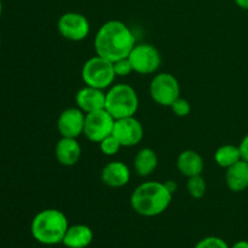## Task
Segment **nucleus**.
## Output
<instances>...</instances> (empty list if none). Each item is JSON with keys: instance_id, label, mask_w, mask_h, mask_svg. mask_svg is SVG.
I'll use <instances>...</instances> for the list:
<instances>
[{"instance_id": "24", "label": "nucleus", "mask_w": 248, "mask_h": 248, "mask_svg": "<svg viewBox=\"0 0 248 248\" xmlns=\"http://www.w3.org/2000/svg\"><path fill=\"white\" fill-rule=\"evenodd\" d=\"M114 72H115L116 77H127L131 73L133 72L132 64H131L128 57L126 58H120L118 61H114L113 62Z\"/></svg>"}, {"instance_id": "26", "label": "nucleus", "mask_w": 248, "mask_h": 248, "mask_svg": "<svg viewBox=\"0 0 248 248\" xmlns=\"http://www.w3.org/2000/svg\"><path fill=\"white\" fill-rule=\"evenodd\" d=\"M165 186H166V188L169 189V191L171 194H174L177 191V189H178V186H177L176 182L173 181H166L165 182Z\"/></svg>"}, {"instance_id": "23", "label": "nucleus", "mask_w": 248, "mask_h": 248, "mask_svg": "<svg viewBox=\"0 0 248 248\" xmlns=\"http://www.w3.org/2000/svg\"><path fill=\"white\" fill-rule=\"evenodd\" d=\"M171 109L177 116L179 118H186L190 114L191 111V106L189 103V101H186V98H182V97H178L173 103L171 104Z\"/></svg>"}, {"instance_id": "3", "label": "nucleus", "mask_w": 248, "mask_h": 248, "mask_svg": "<svg viewBox=\"0 0 248 248\" xmlns=\"http://www.w3.org/2000/svg\"><path fill=\"white\" fill-rule=\"evenodd\" d=\"M68 228V218L62 211L47 208L34 216L31 224V232L34 240L39 244L52 246L62 244Z\"/></svg>"}, {"instance_id": "9", "label": "nucleus", "mask_w": 248, "mask_h": 248, "mask_svg": "<svg viewBox=\"0 0 248 248\" xmlns=\"http://www.w3.org/2000/svg\"><path fill=\"white\" fill-rule=\"evenodd\" d=\"M57 29L61 35L70 41H81L90 34V22L79 12H67L60 17Z\"/></svg>"}, {"instance_id": "16", "label": "nucleus", "mask_w": 248, "mask_h": 248, "mask_svg": "<svg viewBox=\"0 0 248 248\" xmlns=\"http://www.w3.org/2000/svg\"><path fill=\"white\" fill-rule=\"evenodd\" d=\"M203 166H205V162H203L202 156L195 150H184L177 157V169L183 176L188 178L202 173Z\"/></svg>"}, {"instance_id": "20", "label": "nucleus", "mask_w": 248, "mask_h": 248, "mask_svg": "<svg viewBox=\"0 0 248 248\" xmlns=\"http://www.w3.org/2000/svg\"><path fill=\"white\" fill-rule=\"evenodd\" d=\"M186 189L191 198L194 199H201L205 196L206 190H207V186H206V181L201 174L199 176H194L188 178V183H186Z\"/></svg>"}, {"instance_id": "29", "label": "nucleus", "mask_w": 248, "mask_h": 248, "mask_svg": "<svg viewBox=\"0 0 248 248\" xmlns=\"http://www.w3.org/2000/svg\"><path fill=\"white\" fill-rule=\"evenodd\" d=\"M1 15H2V2L0 0V18H1Z\"/></svg>"}, {"instance_id": "30", "label": "nucleus", "mask_w": 248, "mask_h": 248, "mask_svg": "<svg viewBox=\"0 0 248 248\" xmlns=\"http://www.w3.org/2000/svg\"><path fill=\"white\" fill-rule=\"evenodd\" d=\"M0 46H1V38H0Z\"/></svg>"}, {"instance_id": "21", "label": "nucleus", "mask_w": 248, "mask_h": 248, "mask_svg": "<svg viewBox=\"0 0 248 248\" xmlns=\"http://www.w3.org/2000/svg\"><path fill=\"white\" fill-rule=\"evenodd\" d=\"M120 142H119L118 138L114 135L108 136V137H106L104 140H102L99 142V149H101L102 154L107 155V156H113V155H115L120 150Z\"/></svg>"}, {"instance_id": "11", "label": "nucleus", "mask_w": 248, "mask_h": 248, "mask_svg": "<svg viewBox=\"0 0 248 248\" xmlns=\"http://www.w3.org/2000/svg\"><path fill=\"white\" fill-rule=\"evenodd\" d=\"M85 116L86 114L78 107L64 109L58 116V132L61 133L62 137L78 138L84 133Z\"/></svg>"}, {"instance_id": "1", "label": "nucleus", "mask_w": 248, "mask_h": 248, "mask_svg": "<svg viewBox=\"0 0 248 248\" xmlns=\"http://www.w3.org/2000/svg\"><path fill=\"white\" fill-rule=\"evenodd\" d=\"M136 45L132 31L124 22L111 19L102 24L94 36L96 55L114 62L128 57Z\"/></svg>"}, {"instance_id": "13", "label": "nucleus", "mask_w": 248, "mask_h": 248, "mask_svg": "<svg viewBox=\"0 0 248 248\" xmlns=\"http://www.w3.org/2000/svg\"><path fill=\"white\" fill-rule=\"evenodd\" d=\"M101 179L109 188H121L130 182V169L123 161H111L102 170Z\"/></svg>"}, {"instance_id": "17", "label": "nucleus", "mask_w": 248, "mask_h": 248, "mask_svg": "<svg viewBox=\"0 0 248 248\" xmlns=\"http://www.w3.org/2000/svg\"><path fill=\"white\" fill-rule=\"evenodd\" d=\"M225 183L229 190L241 193L248 188V162L240 160L236 164L227 169Z\"/></svg>"}, {"instance_id": "6", "label": "nucleus", "mask_w": 248, "mask_h": 248, "mask_svg": "<svg viewBox=\"0 0 248 248\" xmlns=\"http://www.w3.org/2000/svg\"><path fill=\"white\" fill-rule=\"evenodd\" d=\"M150 97L153 101L164 107H171V104L181 97V86L173 74L159 73L153 78L149 86Z\"/></svg>"}, {"instance_id": "15", "label": "nucleus", "mask_w": 248, "mask_h": 248, "mask_svg": "<svg viewBox=\"0 0 248 248\" xmlns=\"http://www.w3.org/2000/svg\"><path fill=\"white\" fill-rule=\"evenodd\" d=\"M93 241V232L89 225H69L62 244L67 248H86Z\"/></svg>"}, {"instance_id": "19", "label": "nucleus", "mask_w": 248, "mask_h": 248, "mask_svg": "<svg viewBox=\"0 0 248 248\" xmlns=\"http://www.w3.org/2000/svg\"><path fill=\"white\" fill-rule=\"evenodd\" d=\"M241 157V152L240 148L232 144H224L218 148L215 153V161L218 166L229 169L237 161H240Z\"/></svg>"}, {"instance_id": "10", "label": "nucleus", "mask_w": 248, "mask_h": 248, "mask_svg": "<svg viewBox=\"0 0 248 248\" xmlns=\"http://www.w3.org/2000/svg\"><path fill=\"white\" fill-rule=\"evenodd\" d=\"M113 135L118 138L121 147H135L142 142L144 137V128L135 116H128L115 120Z\"/></svg>"}, {"instance_id": "25", "label": "nucleus", "mask_w": 248, "mask_h": 248, "mask_svg": "<svg viewBox=\"0 0 248 248\" xmlns=\"http://www.w3.org/2000/svg\"><path fill=\"white\" fill-rule=\"evenodd\" d=\"M239 148H240V152H241L242 160H245V161L248 162V133L244 138H242Z\"/></svg>"}, {"instance_id": "8", "label": "nucleus", "mask_w": 248, "mask_h": 248, "mask_svg": "<svg viewBox=\"0 0 248 248\" xmlns=\"http://www.w3.org/2000/svg\"><path fill=\"white\" fill-rule=\"evenodd\" d=\"M115 119L106 110L92 111L85 116L84 135L89 140L93 143H99L108 136L113 135Z\"/></svg>"}, {"instance_id": "27", "label": "nucleus", "mask_w": 248, "mask_h": 248, "mask_svg": "<svg viewBox=\"0 0 248 248\" xmlns=\"http://www.w3.org/2000/svg\"><path fill=\"white\" fill-rule=\"evenodd\" d=\"M230 248H248V241L246 240H241V241L235 242Z\"/></svg>"}, {"instance_id": "12", "label": "nucleus", "mask_w": 248, "mask_h": 248, "mask_svg": "<svg viewBox=\"0 0 248 248\" xmlns=\"http://www.w3.org/2000/svg\"><path fill=\"white\" fill-rule=\"evenodd\" d=\"M75 102L78 108L81 109L85 114L102 110L106 109V93L104 90L85 86L77 92Z\"/></svg>"}, {"instance_id": "4", "label": "nucleus", "mask_w": 248, "mask_h": 248, "mask_svg": "<svg viewBox=\"0 0 248 248\" xmlns=\"http://www.w3.org/2000/svg\"><path fill=\"white\" fill-rule=\"evenodd\" d=\"M138 107H140L138 94L130 85H111L106 93V110L115 120L135 116Z\"/></svg>"}, {"instance_id": "18", "label": "nucleus", "mask_w": 248, "mask_h": 248, "mask_svg": "<svg viewBox=\"0 0 248 248\" xmlns=\"http://www.w3.org/2000/svg\"><path fill=\"white\" fill-rule=\"evenodd\" d=\"M159 159L156 153L150 148H143L136 154L133 166L136 172L140 177H148L156 170Z\"/></svg>"}, {"instance_id": "7", "label": "nucleus", "mask_w": 248, "mask_h": 248, "mask_svg": "<svg viewBox=\"0 0 248 248\" xmlns=\"http://www.w3.org/2000/svg\"><path fill=\"white\" fill-rule=\"evenodd\" d=\"M133 72L138 74H152L161 65V55L152 44H136L128 55Z\"/></svg>"}, {"instance_id": "5", "label": "nucleus", "mask_w": 248, "mask_h": 248, "mask_svg": "<svg viewBox=\"0 0 248 248\" xmlns=\"http://www.w3.org/2000/svg\"><path fill=\"white\" fill-rule=\"evenodd\" d=\"M113 62L96 55L84 63L81 69L82 81L86 86L106 90L113 85L115 80Z\"/></svg>"}, {"instance_id": "14", "label": "nucleus", "mask_w": 248, "mask_h": 248, "mask_svg": "<svg viewBox=\"0 0 248 248\" xmlns=\"http://www.w3.org/2000/svg\"><path fill=\"white\" fill-rule=\"evenodd\" d=\"M56 157L63 166H74L81 157V147L77 138L62 137L56 144Z\"/></svg>"}, {"instance_id": "2", "label": "nucleus", "mask_w": 248, "mask_h": 248, "mask_svg": "<svg viewBox=\"0 0 248 248\" xmlns=\"http://www.w3.org/2000/svg\"><path fill=\"white\" fill-rule=\"evenodd\" d=\"M172 196L161 182H145L135 189L130 199L132 210L143 217H156L171 205Z\"/></svg>"}, {"instance_id": "28", "label": "nucleus", "mask_w": 248, "mask_h": 248, "mask_svg": "<svg viewBox=\"0 0 248 248\" xmlns=\"http://www.w3.org/2000/svg\"><path fill=\"white\" fill-rule=\"evenodd\" d=\"M237 6L242 10H248V0H235Z\"/></svg>"}, {"instance_id": "22", "label": "nucleus", "mask_w": 248, "mask_h": 248, "mask_svg": "<svg viewBox=\"0 0 248 248\" xmlns=\"http://www.w3.org/2000/svg\"><path fill=\"white\" fill-rule=\"evenodd\" d=\"M194 248H230L225 240L218 236H207L200 240Z\"/></svg>"}]
</instances>
